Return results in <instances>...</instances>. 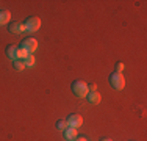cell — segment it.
<instances>
[{"label": "cell", "instance_id": "1", "mask_svg": "<svg viewBox=\"0 0 147 141\" xmlns=\"http://www.w3.org/2000/svg\"><path fill=\"white\" fill-rule=\"evenodd\" d=\"M71 89L72 93L75 94L77 97H86L88 96V85L85 82H82V80H75V82H72L71 85Z\"/></svg>", "mask_w": 147, "mask_h": 141}, {"label": "cell", "instance_id": "2", "mask_svg": "<svg viewBox=\"0 0 147 141\" xmlns=\"http://www.w3.org/2000/svg\"><path fill=\"white\" fill-rule=\"evenodd\" d=\"M108 82H110V85L114 88L116 91H122L125 88V79L122 74L119 72H113L110 77H108Z\"/></svg>", "mask_w": 147, "mask_h": 141}, {"label": "cell", "instance_id": "3", "mask_svg": "<svg viewBox=\"0 0 147 141\" xmlns=\"http://www.w3.org/2000/svg\"><path fill=\"white\" fill-rule=\"evenodd\" d=\"M24 25H25V30L30 31V33H33V31H38L41 28V19L36 16H30L25 19V22H24Z\"/></svg>", "mask_w": 147, "mask_h": 141}, {"label": "cell", "instance_id": "4", "mask_svg": "<svg viewBox=\"0 0 147 141\" xmlns=\"http://www.w3.org/2000/svg\"><path fill=\"white\" fill-rule=\"evenodd\" d=\"M20 49H24V50H27L28 54H33V52L38 50V41L34 39V38H25V39L20 41Z\"/></svg>", "mask_w": 147, "mask_h": 141}, {"label": "cell", "instance_id": "5", "mask_svg": "<svg viewBox=\"0 0 147 141\" xmlns=\"http://www.w3.org/2000/svg\"><path fill=\"white\" fill-rule=\"evenodd\" d=\"M66 124H67V127H72V129H78L83 124V118L78 113H72L66 118Z\"/></svg>", "mask_w": 147, "mask_h": 141}, {"label": "cell", "instance_id": "6", "mask_svg": "<svg viewBox=\"0 0 147 141\" xmlns=\"http://www.w3.org/2000/svg\"><path fill=\"white\" fill-rule=\"evenodd\" d=\"M8 31H9V33H13V35H20V33L25 31V25H24L22 22L13 20V22L9 24V27H8Z\"/></svg>", "mask_w": 147, "mask_h": 141}, {"label": "cell", "instance_id": "7", "mask_svg": "<svg viewBox=\"0 0 147 141\" xmlns=\"http://www.w3.org/2000/svg\"><path fill=\"white\" fill-rule=\"evenodd\" d=\"M17 50H19V45L9 44V45H6L5 54H6V56H8L11 61H14V60H17Z\"/></svg>", "mask_w": 147, "mask_h": 141}, {"label": "cell", "instance_id": "8", "mask_svg": "<svg viewBox=\"0 0 147 141\" xmlns=\"http://www.w3.org/2000/svg\"><path fill=\"white\" fill-rule=\"evenodd\" d=\"M86 97H88V102L92 105L100 104V100H102V96H100V93H97V91H89Z\"/></svg>", "mask_w": 147, "mask_h": 141}, {"label": "cell", "instance_id": "9", "mask_svg": "<svg viewBox=\"0 0 147 141\" xmlns=\"http://www.w3.org/2000/svg\"><path fill=\"white\" fill-rule=\"evenodd\" d=\"M63 135H64V138L67 140V141H74L77 138V129H72V127H67V129H64L63 130Z\"/></svg>", "mask_w": 147, "mask_h": 141}, {"label": "cell", "instance_id": "10", "mask_svg": "<svg viewBox=\"0 0 147 141\" xmlns=\"http://www.w3.org/2000/svg\"><path fill=\"white\" fill-rule=\"evenodd\" d=\"M11 20V13L8 9H0V25H5Z\"/></svg>", "mask_w": 147, "mask_h": 141}, {"label": "cell", "instance_id": "11", "mask_svg": "<svg viewBox=\"0 0 147 141\" xmlns=\"http://www.w3.org/2000/svg\"><path fill=\"white\" fill-rule=\"evenodd\" d=\"M13 68H14V70H17V72H20V70L25 69V61L17 58V60H14V61H13Z\"/></svg>", "mask_w": 147, "mask_h": 141}, {"label": "cell", "instance_id": "12", "mask_svg": "<svg viewBox=\"0 0 147 141\" xmlns=\"http://www.w3.org/2000/svg\"><path fill=\"white\" fill-rule=\"evenodd\" d=\"M24 61H25V68H33L36 60H34V55H33V54H30L25 60H24Z\"/></svg>", "mask_w": 147, "mask_h": 141}, {"label": "cell", "instance_id": "13", "mask_svg": "<svg viewBox=\"0 0 147 141\" xmlns=\"http://www.w3.org/2000/svg\"><path fill=\"white\" fill-rule=\"evenodd\" d=\"M57 129L59 132H63L64 129H67V124H66V119H58L57 121Z\"/></svg>", "mask_w": 147, "mask_h": 141}, {"label": "cell", "instance_id": "14", "mask_svg": "<svg viewBox=\"0 0 147 141\" xmlns=\"http://www.w3.org/2000/svg\"><path fill=\"white\" fill-rule=\"evenodd\" d=\"M28 55H30V54H28L27 50H24V49L19 47V50H17V58H19V60H25Z\"/></svg>", "mask_w": 147, "mask_h": 141}, {"label": "cell", "instance_id": "15", "mask_svg": "<svg viewBox=\"0 0 147 141\" xmlns=\"http://www.w3.org/2000/svg\"><path fill=\"white\" fill-rule=\"evenodd\" d=\"M124 68H125V64L122 61H117L116 63V70L114 72H119V74H122V70H124Z\"/></svg>", "mask_w": 147, "mask_h": 141}, {"label": "cell", "instance_id": "16", "mask_svg": "<svg viewBox=\"0 0 147 141\" xmlns=\"http://www.w3.org/2000/svg\"><path fill=\"white\" fill-rule=\"evenodd\" d=\"M88 89H89V91H97L96 83H89V85H88Z\"/></svg>", "mask_w": 147, "mask_h": 141}, {"label": "cell", "instance_id": "17", "mask_svg": "<svg viewBox=\"0 0 147 141\" xmlns=\"http://www.w3.org/2000/svg\"><path fill=\"white\" fill-rule=\"evenodd\" d=\"M74 141H88V140H86L85 136H77V138L74 140Z\"/></svg>", "mask_w": 147, "mask_h": 141}, {"label": "cell", "instance_id": "18", "mask_svg": "<svg viewBox=\"0 0 147 141\" xmlns=\"http://www.w3.org/2000/svg\"><path fill=\"white\" fill-rule=\"evenodd\" d=\"M100 141H113V140H111V138H102Z\"/></svg>", "mask_w": 147, "mask_h": 141}]
</instances>
